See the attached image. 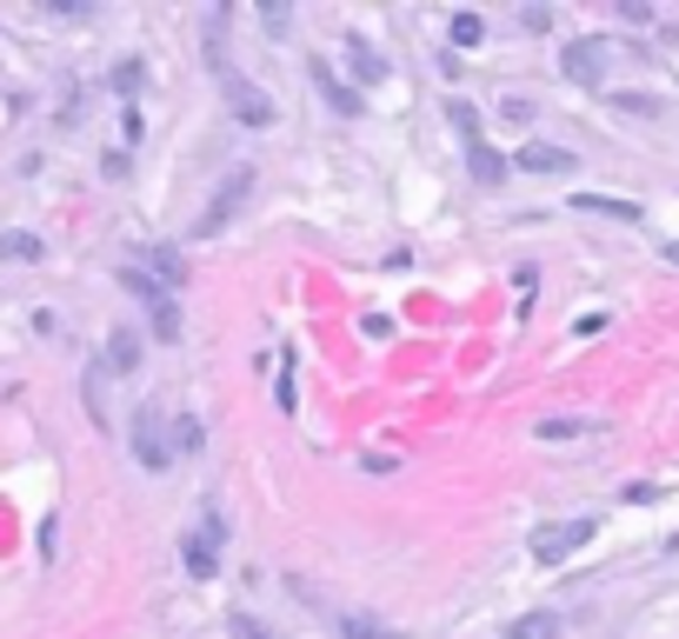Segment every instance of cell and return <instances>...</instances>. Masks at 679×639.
Segmentation results:
<instances>
[{
  "label": "cell",
  "mask_w": 679,
  "mask_h": 639,
  "mask_svg": "<svg viewBox=\"0 0 679 639\" xmlns=\"http://www.w3.org/2000/svg\"><path fill=\"white\" fill-rule=\"evenodd\" d=\"M593 533H600L593 520H553V527H540L527 547H533V560H540V567H560V560H567L573 547H587Z\"/></svg>",
  "instance_id": "6da1fadb"
},
{
  "label": "cell",
  "mask_w": 679,
  "mask_h": 639,
  "mask_svg": "<svg viewBox=\"0 0 679 639\" xmlns=\"http://www.w3.org/2000/svg\"><path fill=\"white\" fill-rule=\"evenodd\" d=\"M247 193H253V167H233V173L220 180V193L207 200V213H200V227H193V233H220V227L240 213V200H247Z\"/></svg>",
  "instance_id": "7a4b0ae2"
},
{
  "label": "cell",
  "mask_w": 679,
  "mask_h": 639,
  "mask_svg": "<svg viewBox=\"0 0 679 639\" xmlns=\"http://www.w3.org/2000/svg\"><path fill=\"white\" fill-rule=\"evenodd\" d=\"M180 547H187V573H193V580H213V573H220V520H213V513H207Z\"/></svg>",
  "instance_id": "3957f363"
},
{
  "label": "cell",
  "mask_w": 679,
  "mask_h": 639,
  "mask_svg": "<svg viewBox=\"0 0 679 639\" xmlns=\"http://www.w3.org/2000/svg\"><path fill=\"white\" fill-rule=\"evenodd\" d=\"M567 80H580V87H600L607 80V40L600 33H587V40L567 47Z\"/></svg>",
  "instance_id": "277c9868"
},
{
  "label": "cell",
  "mask_w": 679,
  "mask_h": 639,
  "mask_svg": "<svg viewBox=\"0 0 679 639\" xmlns=\"http://www.w3.org/2000/svg\"><path fill=\"white\" fill-rule=\"evenodd\" d=\"M227 107H233L240 127H267V120H273V100H267L260 87H247L240 73H227Z\"/></svg>",
  "instance_id": "5b68a950"
},
{
  "label": "cell",
  "mask_w": 679,
  "mask_h": 639,
  "mask_svg": "<svg viewBox=\"0 0 679 639\" xmlns=\"http://www.w3.org/2000/svg\"><path fill=\"white\" fill-rule=\"evenodd\" d=\"M133 453H140V467H153V473L173 460V447L160 440V413H153V407H140V413H133Z\"/></svg>",
  "instance_id": "8992f818"
},
{
  "label": "cell",
  "mask_w": 679,
  "mask_h": 639,
  "mask_svg": "<svg viewBox=\"0 0 679 639\" xmlns=\"http://www.w3.org/2000/svg\"><path fill=\"white\" fill-rule=\"evenodd\" d=\"M513 167H520V173H580V160H573L567 147H547V140H527V147L513 153Z\"/></svg>",
  "instance_id": "52a82bcc"
},
{
  "label": "cell",
  "mask_w": 679,
  "mask_h": 639,
  "mask_svg": "<svg viewBox=\"0 0 679 639\" xmlns=\"http://www.w3.org/2000/svg\"><path fill=\"white\" fill-rule=\"evenodd\" d=\"M467 173H473L480 187H500V180L513 173V160H507V153H493L487 140H473V147H467Z\"/></svg>",
  "instance_id": "ba28073f"
},
{
  "label": "cell",
  "mask_w": 679,
  "mask_h": 639,
  "mask_svg": "<svg viewBox=\"0 0 679 639\" xmlns=\"http://www.w3.org/2000/svg\"><path fill=\"white\" fill-rule=\"evenodd\" d=\"M573 207H580V213H607V220L640 227V207H633V200H613V193H573Z\"/></svg>",
  "instance_id": "9c48e42d"
},
{
  "label": "cell",
  "mask_w": 679,
  "mask_h": 639,
  "mask_svg": "<svg viewBox=\"0 0 679 639\" xmlns=\"http://www.w3.org/2000/svg\"><path fill=\"white\" fill-rule=\"evenodd\" d=\"M140 267H147V273H160V287H180V280H187V260H180L173 247H147V253H140Z\"/></svg>",
  "instance_id": "30bf717a"
},
{
  "label": "cell",
  "mask_w": 679,
  "mask_h": 639,
  "mask_svg": "<svg viewBox=\"0 0 679 639\" xmlns=\"http://www.w3.org/2000/svg\"><path fill=\"white\" fill-rule=\"evenodd\" d=\"M313 87H320V93H327V100H333L347 120L360 113V93H353V87H340V80H333V67H320V60H313Z\"/></svg>",
  "instance_id": "8fae6325"
},
{
  "label": "cell",
  "mask_w": 679,
  "mask_h": 639,
  "mask_svg": "<svg viewBox=\"0 0 679 639\" xmlns=\"http://www.w3.org/2000/svg\"><path fill=\"white\" fill-rule=\"evenodd\" d=\"M107 367H113V373H133V367H140V333H113V340H107Z\"/></svg>",
  "instance_id": "7c38bea8"
},
{
  "label": "cell",
  "mask_w": 679,
  "mask_h": 639,
  "mask_svg": "<svg viewBox=\"0 0 679 639\" xmlns=\"http://www.w3.org/2000/svg\"><path fill=\"white\" fill-rule=\"evenodd\" d=\"M347 53H353V73H360V80H380V73H387V60H380L360 33H347Z\"/></svg>",
  "instance_id": "4fadbf2b"
},
{
  "label": "cell",
  "mask_w": 679,
  "mask_h": 639,
  "mask_svg": "<svg viewBox=\"0 0 679 639\" xmlns=\"http://www.w3.org/2000/svg\"><path fill=\"white\" fill-rule=\"evenodd\" d=\"M147 313H153V340H180V300H173V293H167V300H153Z\"/></svg>",
  "instance_id": "5bb4252c"
},
{
  "label": "cell",
  "mask_w": 679,
  "mask_h": 639,
  "mask_svg": "<svg viewBox=\"0 0 679 639\" xmlns=\"http://www.w3.org/2000/svg\"><path fill=\"white\" fill-rule=\"evenodd\" d=\"M507 639H560V620L553 613H527V620H513Z\"/></svg>",
  "instance_id": "9a60e30c"
},
{
  "label": "cell",
  "mask_w": 679,
  "mask_h": 639,
  "mask_svg": "<svg viewBox=\"0 0 679 639\" xmlns=\"http://www.w3.org/2000/svg\"><path fill=\"white\" fill-rule=\"evenodd\" d=\"M340 639H400V633H387V627L367 620V613H347V620H340Z\"/></svg>",
  "instance_id": "2e32d148"
},
{
  "label": "cell",
  "mask_w": 679,
  "mask_h": 639,
  "mask_svg": "<svg viewBox=\"0 0 679 639\" xmlns=\"http://www.w3.org/2000/svg\"><path fill=\"white\" fill-rule=\"evenodd\" d=\"M447 120H453V127L467 133V147L480 140V107H467V100H447Z\"/></svg>",
  "instance_id": "e0dca14e"
},
{
  "label": "cell",
  "mask_w": 679,
  "mask_h": 639,
  "mask_svg": "<svg viewBox=\"0 0 679 639\" xmlns=\"http://www.w3.org/2000/svg\"><path fill=\"white\" fill-rule=\"evenodd\" d=\"M0 260H40V240L33 233H0Z\"/></svg>",
  "instance_id": "ac0fdd59"
},
{
  "label": "cell",
  "mask_w": 679,
  "mask_h": 639,
  "mask_svg": "<svg viewBox=\"0 0 679 639\" xmlns=\"http://www.w3.org/2000/svg\"><path fill=\"white\" fill-rule=\"evenodd\" d=\"M480 33H487L480 13H453V47H480Z\"/></svg>",
  "instance_id": "d6986e66"
},
{
  "label": "cell",
  "mask_w": 679,
  "mask_h": 639,
  "mask_svg": "<svg viewBox=\"0 0 679 639\" xmlns=\"http://www.w3.org/2000/svg\"><path fill=\"white\" fill-rule=\"evenodd\" d=\"M227 633H233V639H280L273 627H260L253 613H233V620H227Z\"/></svg>",
  "instance_id": "ffe728a7"
},
{
  "label": "cell",
  "mask_w": 679,
  "mask_h": 639,
  "mask_svg": "<svg viewBox=\"0 0 679 639\" xmlns=\"http://www.w3.org/2000/svg\"><path fill=\"white\" fill-rule=\"evenodd\" d=\"M587 427L580 420H540V440H580Z\"/></svg>",
  "instance_id": "44dd1931"
},
{
  "label": "cell",
  "mask_w": 679,
  "mask_h": 639,
  "mask_svg": "<svg viewBox=\"0 0 679 639\" xmlns=\"http://www.w3.org/2000/svg\"><path fill=\"white\" fill-rule=\"evenodd\" d=\"M613 13H620V20H633V27H647V20H653V0H620Z\"/></svg>",
  "instance_id": "7402d4cb"
},
{
  "label": "cell",
  "mask_w": 679,
  "mask_h": 639,
  "mask_svg": "<svg viewBox=\"0 0 679 639\" xmlns=\"http://www.w3.org/2000/svg\"><path fill=\"white\" fill-rule=\"evenodd\" d=\"M520 27H527V33H547V27H553V7H520Z\"/></svg>",
  "instance_id": "603a6c76"
},
{
  "label": "cell",
  "mask_w": 679,
  "mask_h": 639,
  "mask_svg": "<svg viewBox=\"0 0 679 639\" xmlns=\"http://www.w3.org/2000/svg\"><path fill=\"white\" fill-rule=\"evenodd\" d=\"M133 87H140V60H120L113 67V93H133Z\"/></svg>",
  "instance_id": "cb8c5ba5"
},
{
  "label": "cell",
  "mask_w": 679,
  "mask_h": 639,
  "mask_svg": "<svg viewBox=\"0 0 679 639\" xmlns=\"http://www.w3.org/2000/svg\"><path fill=\"white\" fill-rule=\"evenodd\" d=\"M173 440H180V453H200V420H180Z\"/></svg>",
  "instance_id": "d4e9b609"
},
{
  "label": "cell",
  "mask_w": 679,
  "mask_h": 639,
  "mask_svg": "<svg viewBox=\"0 0 679 639\" xmlns=\"http://www.w3.org/2000/svg\"><path fill=\"white\" fill-rule=\"evenodd\" d=\"M260 13H267V27H273V33H287V13H293V7H287V0H267Z\"/></svg>",
  "instance_id": "484cf974"
},
{
  "label": "cell",
  "mask_w": 679,
  "mask_h": 639,
  "mask_svg": "<svg viewBox=\"0 0 679 639\" xmlns=\"http://www.w3.org/2000/svg\"><path fill=\"white\" fill-rule=\"evenodd\" d=\"M620 107H627V113H660V100H653V93H620Z\"/></svg>",
  "instance_id": "4316f807"
},
{
  "label": "cell",
  "mask_w": 679,
  "mask_h": 639,
  "mask_svg": "<svg viewBox=\"0 0 679 639\" xmlns=\"http://www.w3.org/2000/svg\"><path fill=\"white\" fill-rule=\"evenodd\" d=\"M513 287H520V300H533V293H540V273H533V267H520V273H513Z\"/></svg>",
  "instance_id": "83f0119b"
},
{
  "label": "cell",
  "mask_w": 679,
  "mask_h": 639,
  "mask_svg": "<svg viewBox=\"0 0 679 639\" xmlns=\"http://www.w3.org/2000/svg\"><path fill=\"white\" fill-rule=\"evenodd\" d=\"M620 500H640V507H653V500H660V487H647V480H633V487H627Z\"/></svg>",
  "instance_id": "f1b7e54d"
},
{
  "label": "cell",
  "mask_w": 679,
  "mask_h": 639,
  "mask_svg": "<svg viewBox=\"0 0 679 639\" xmlns=\"http://www.w3.org/2000/svg\"><path fill=\"white\" fill-rule=\"evenodd\" d=\"M667 260H673V267H679V240H673V247H667Z\"/></svg>",
  "instance_id": "f546056e"
}]
</instances>
